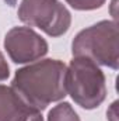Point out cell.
<instances>
[{
  "label": "cell",
  "mask_w": 119,
  "mask_h": 121,
  "mask_svg": "<svg viewBox=\"0 0 119 121\" xmlns=\"http://www.w3.org/2000/svg\"><path fill=\"white\" fill-rule=\"evenodd\" d=\"M66 66L56 59H46L23 68L16 73L13 89L32 107L41 110L66 94Z\"/></svg>",
  "instance_id": "obj_1"
},
{
  "label": "cell",
  "mask_w": 119,
  "mask_h": 121,
  "mask_svg": "<svg viewBox=\"0 0 119 121\" xmlns=\"http://www.w3.org/2000/svg\"><path fill=\"white\" fill-rule=\"evenodd\" d=\"M66 91L84 108H94L105 99V78L94 60L76 56L66 69Z\"/></svg>",
  "instance_id": "obj_2"
},
{
  "label": "cell",
  "mask_w": 119,
  "mask_h": 121,
  "mask_svg": "<svg viewBox=\"0 0 119 121\" xmlns=\"http://www.w3.org/2000/svg\"><path fill=\"white\" fill-rule=\"evenodd\" d=\"M73 54L94 62L118 68V27L111 21H101L83 30L73 42Z\"/></svg>",
  "instance_id": "obj_3"
},
{
  "label": "cell",
  "mask_w": 119,
  "mask_h": 121,
  "mask_svg": "<svg viewBox=\"0 0 119 121\" xmlns=\"http://www.w3.org/2000/svg\"><path fill=\"white\" fill-rule=\"evenodd\" d=\"M18 16L21 21L52 37L62 35L70 26V14L58 0H23Z\"/></svg>",
  "instance_id": "obj_4"
},
{
  "label": "cell",
  "mask_w": 119,
  "mask_h": 121,
  "mask_svg": "<svg viewBox=\"0 0 119 121\" xmlns=\"http://www.w3.org/2000/svg\"><path fill=\"white\" fill-rule=\"evenodd\" d=\"M4 47L10 58L17 63L38 59L48 51L46 42L27 27L13 28L6 35Z\"/></svg>",
  "instance_id": "obj_5"
},
{
  "label": "cell",
  "mask_w": 119,
  "mask_h": 121,
  "mask_svg": "<svg viewBox=\"0 0 119 121\" xmlns=\"http://www.w3.org/2000/svg\"><path fill=\"white\" fill-rule=\"evenodd\" d=\"M0 121H42V116L13 87L0 86Z\"/></svg>",
  "instance_id": "obj_6"
},
{
  "label": "cell",
  "mask_w": 119,
  "mask_h": 121,
  "mask_svg": "<svg viewBox=\"0 0 119 121\" xmlns=\"http://www.w3.org/2000/svg\"><path fill=\"white\" fill-rule=\"evenodd\" d=\"M48 121H80L77 114L74 113V110L71 108L70 104L63 103L56 106L55 108H52V111L49 113V118Z\"/></svg>",
  "instance_id": "obj_7"
},
{
  "label": "cell",
  "mask_w": 119,
  "mask_h": 121,
  "mask_svg": "<svg viewBox=\"0 0 119 121\" xmlns=\"http://www.w3.org/2000/svg\"><path fill=\"white\" fill-rule=\"evenodd\" d=\"M71 7L79 10H91L99 7L105 0H66Z\"/></svg>",
  "instance_id": "obj_8"
},
{
  "label": "cell",
  "mask_w": 119,
  "mask_h": 121,
  "mask_svg": "<svg viewBox=\"0 0 119 121\" xmlns=\"http://www.w3.org/2000/svg\"><path fill=\"white\" fill-rule=\"evenodd\" d=\"M8 76V65L6 63L4 56L0 52V80H4Z\"/></svg>",
  "instance_id": "obj_9"
}]
</instances>
